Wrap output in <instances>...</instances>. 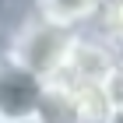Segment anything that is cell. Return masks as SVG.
Wrapping results in <instances>:
<instances>
[{"mask_svg": "<svg viewBox=\"0 0 123 123\" xmlns=\"http://www.w3.org/2000/svg\"><path fill=\"white\" fill-rule=\"evenodd\" d=\"M105 0H39V14L60 28H88L102 14Z\"/></svg>", "mask_w": 123, "mask_h": 123, "instance_id": "4", "label": "cell"}, {"mask_svg": "<svg viewBox=\"0 0 123 123\" xmlns=\"http://www.w3.org/2000/svg\"><path fill=\"white\" fill-rule=\"evenodd\" d=\"M42 123H77V105H74V88L70 81H46L42 105H39Z\"/></svg>", "mask_w": 123, "mask_h": 123, "instance_id": "6", "label": "cell"}, {"mask_svg": "<svg viewBox=\"0 0 123 123\" xmlns=\"http://www.w3.org/2000/svg\"><path fill=\"white\" fill-rule=\"evenodd\" d=\"M42 92H46V77H39L35 70L11 56L0 60V120L39 116Z\"/></svg>", "mask_w": 123, "mask_h": 123, "instance_id": "3", "label": "cell"}, {"mask_svg": "<svg viewBox=\"0 0 123 123\" xmlns=\"http://www.w3.org/2000/svg\"><path fill=\"white\" fill-rule=\"evenodd\" d=\"M113 123H123V113H116V116H113Z\"/></svg>", "mask_w": 123, "mask_h": 123, "instance_id": "9", "label": "cell"}, {"mask_svg": "<svg viewBox=\"0 0 123 123\" xmlns=\"http://www.w3.org/2000/svg\"><path fill=\"white\" fill-rule=\"evenodd\" d=\"M123 53L102 39L95 28H77L74 42H70V53H67V63L60 70V77L53 81H70V85H109V77L120 70Z\"/></svg>", "mask_w": 123, "mask_h": 123, "instance_id": "2", "label": "cell"}, {"mask_svg": "<svg viewBox=\"0 0 123 123\" xmlns=\"http://www.w3.org/2000/svg\"><path fill=\"white\" fill-rule=\"evenodd\" d=\"M88 28H95L102 39H109V42L123 53V0H105L102 14H98L95 25H88Z\"/></svg>", "mask_w": 123, "mask_h": 123, "instance_id": "7", "label": "cell"}, {"mask_svg": "<svg viewBox=\"0 0 123 123\" xmlns=\"http://www.w3.org/2000/svg\"><path fill=\"white\" fill-rule=\"evenodd\" d=\"M70 42H74V28H60L46 18H35L28 28L4 39V56L18 60L28 70H35L39 77L53 81V77H60V70L67 63Z\"/></svg>", "mask_w": 123, "mask_h": 123, "instance_id": "1", "label": "cell"}, {"mask_svg": "<svg viewBox=\"0 0 123 123\" xmlns=\"http://www.w3.org/2000/svg\"><path fill=\"white\" fill-rule=\"evenodd\" d=\"M0 123H42L39 116H21V120H0Z\"/></svg>", "mask_w": 123, "mask_h": 123, "instance_id": "8", "label": "cell"}, {"mask_svg": "<svg viewBox=\"0 0 123 123\" xmlns=\"http://www.w3.org/2000/svg\"><path fill=\"white\" fill-rule=\"evenodd\" d=\"M74 88V105H77V123H113L120 113L105 92V85H70Z\"/></svg>", "mask_w": 123, "mask_h": 123, "instance_id": "5", "label": "cell"}]
</instances>
